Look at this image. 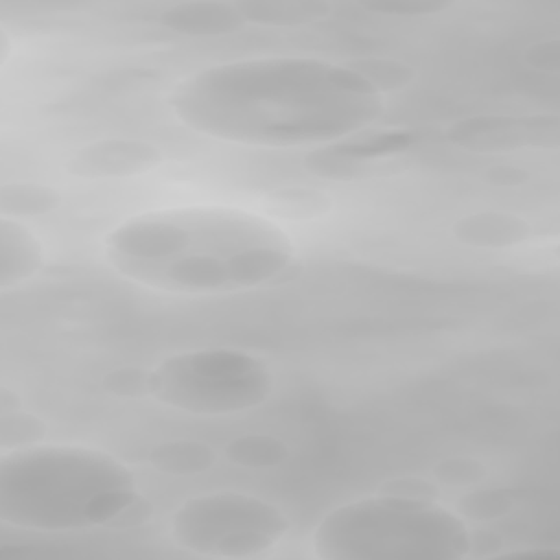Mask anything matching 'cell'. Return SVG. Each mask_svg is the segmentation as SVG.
Listing matches in <instances>:
<instances>
[{
	"label": "cell",
	"mask_w": 560,
	"mask_h": 560,
	"mask_svg": "<svg viewBox=\"0 0 560 560\" xmlns=\"http://www.w3.org/2000/svg\"><path fill=\"white\" fill-rule=\"evenodd\" d=\"M142 501L133 470L116 455L83 444H28L2 451L0 521L68 534L118 523Z\"/></svg>",
	"instance_id": "3957f363"
},
{
	"label": "cell",
	"mask_w": 560,
	"mask_h": 560,
	"mask_svg": "<svg viewBox=\"0 0 560 560\" xmlns=\"http://www.w3.org/2000/svg\"><path fill=\"white\" fill-rule=\"evenodd\" d=\"M558 120L545 116H472L451 125L448 140L468 151H510L556 144Z\"/></svg>",
	"instance_id": "52a82bcc"
},
{
	"label": "cell",
	"mask_w": 560,
	"mask_h": 560,
	"mask_svg": "<svg viewBox=\"0 0 560 560\" xmlns=\"http://www.w3.org/2000/svg\"><path fill=\"white\" fill-rule=\"evenodd\" d=\"M448 2L435 0H387V2H368L363 4L365 11L378 15H394V18H431L446 11Z\"/></svg>",
	"instance_id": "e0dca14e"
},
{
	"label": "cell",
	"mask_w": 560,
	"mask_h": 560,
	"mask_svg": "<svg viewBox=\"0 0 560 560\" xmlns=\"http://www.w3.org/2000/svg\"><path fill=\"white\" fill-rule=\"evenodd\" d=\"M245 22H256L265 26H300L308 22L324 20L330 15L332 7L326 2H289V0H247L236 2Z\"/></svg>",
	"instance_id": "7c38bea8"
},
{
	"label": "cell",
	"mask_w": 560,
	"mask_h": 560,
	"mask_svg": "<svg viewBox=\"0 0 560 560\" xmlns=\"http://www.w3.org/2000/svg\"><path fill=\"white\" fill-rule=\"evenodd\" d=\"M149 459L171 475H197L214 464V448L199 442H166L155 446Z\"/></svg>",
	"instance_id": "5bb4252c"
},
{
	"label": "cell",
	"mask_w": 560,
	"mask_h": 560,
	"mask_svg": "<svg viewBox=\"0 0 560 560\" xmlns=\"http://www.w3.org/2000/svg\"><path fill=\"white\" fill-rule=\"evenodd\" d=\"M160 22L184 35H223L238 31L245 20L236 2H182L160 13Z\"/></svg>",
	"instance_id": "30bf717a"
},
{
	"label": "cell",
	"mask_w": 560,
	"mask_h": 560,
	"mask_svg": "<svg viewBox=\"0 0 560 560\" xmlns=\"http://www.w3.org/2000/svg\"><path fill=\"white\" fill-rule=\"evenodd\" d=\"M529 223L510 212L483 210L462 217L453 225L457 241L470 247H510L529 238Z\"/></svg>",
	"instance_id": "8fae6325"
},
{
	"label": "cell",
	"mask_w": 560,
	"mask_h": 560,
	"mask_svg": "<svg viewBox=\"0 0 560 560\" xmlns=\"http://www.w3.org/2000/svg\"><path fill=\"white\" fill-rule=\"evenodd\" d=\"M477 468L479 466L472 459H448L440 468H435V470H440L435 475H440L451 486L453 483L455 486H464V483H475L483 475V472H475Z\"/></svg>",
	"instance_id": "d6986e66"
},
{
	"label": "cell",
	"mask_w": 560,
	"mask_h": 560,
	"mask_svg": "<svg viewBox=\"0 0 560 560\" xmlns=\"http://www.w3.org/2000/svg\"><path fill=\"white\" fill-rule=\"evenodd\" d=\"M46 262L39 236L20 219H0V289L9 291L33 280Z\"/></svg>",
	"instance_id": "9c48e42d"
},
{
	"label": "cell",
	"mask_w": 560,
	"mask_h": 560,
	"mask_svg": "<svg viewBox=\"0 0 560 560\" xmlns=\"http://www.w3.org/2000/svg\"><path fill=\"white\" fill-rule=\"evenodd\" d=\"M464 512L470 514V516H479V518H490V516H497L501 514V510H508L510 501L508 499H501L499 494H492L490 492H481V494H468L464 501Z\"/></svg>",
	"instance_id": "ac0fdd59"
},
{
	"label": "cell",
	"mask_w": 560,
	"mask_h": 560,
	"mask_svg": "<svg viewBox=\"0 0 560 560\" xmlns=\"http://www.w3.org/2000/svg\"><path fill=\"white\" fill-rule=\"evenodd\" d=\"M271 368L238 348H197L164 357L142 376V394L201 418L252 411L273 394Z\"/></svg>",
	"instance_id": "5b68a950"
},
{
	"label": "cell",
	"mask_w": 560,
	"mask_h": 560,
	"mask_svg": "<svg viewBox=\"0 0 560 560\" xmlns=\"http://www.w3.org/2000/svg\"><path fill=\"white\" fill-rule=\"evenodd\" d=\"M313 551L324 560H462L472 553V532L431 497L385 492L330 510Z\"/></svg>",
	"instance_id": "277c9868"
},
{
	"label": "cell",
	"mask_w": 560,
	"mask_h": 560,
	"mask_svg": "<svg viewBox=\"0 0 560 560\" xmlns=\"http://www.w3.org/2000/svg\"><path fill=\"white\" fill-rule=\"evenodd\" d=\"M42 435H44V424H42L39 418L31 416L22 409H13V411L2 413L0 438H2V448L4 451L35 444Z\"/></svg>",
	"instance_id": "2e32d148"
},
{
	"label": "cell",
	"mask_w": 560,
	"mask_h": 560,
	"mask_svg": "<svg viewBox=\"0 0 560 560\" xmlns=\"http://www.w3.org/2000/svg\"><path fill=\"white\" fill-rule=\"evenodd\" d=\"M125 280L171 295L212 298L284 278L295 241L273 219L234 206H177L131 214L103 238Z\"/></svg>",
	"instance_id": "7a4b0ae2"
},
{
	"label": "cell",
	"mask_w": 560,
	"mask_h": 560,
	"mask_svg": "<svg viewBox=\"0 0 560 560\" xmlns=\"http://www.w3.org/2000/svg\"><path fill=\"white\" fill-rule=\"evenodd\" d=\"M225 455L238 466L269 468L287 457V448L271 435H243L225 448Z\"/></svg>",
	"instance_id": "9a60e30c"
},
{
	"label": "cell",
	"mask_w": 560,
	"mask_h": 560,
	"mask_svg": "<svg viewBox=\"0 0 560 560\" xmlns=\"http://www.w3.org/2000/svg\"><path fill=\"white\" fill-rule=\"evenodd\" d=\"M11 55V46H9V33L4 28H0V63L7 66V59Z\"/></svg>",
	"instance_id": "ffe728a7"
},
{
	"label": "cell",
	"mask_w": 560,
	"mask_h": 560,
	"mask_svg": "<svg viewBox=\"0 0 560 560\" xmlns=\"http://www.w3.org/2000/svg\"><path fill=\"white\" fill-rule=\"evenodd\" d=\"M289 529L280 505L238 490L190 497L168 523L173 545L203 558H258L278 547Z\"/></svg>",
	"instance_id": "8992f818"
},
{
	"label": "cell",
	"mask_w": 560,
	"mask_h": 560,
	"mask_svg": "<svg viewBox=\"0 0 560 560\" xmlns=\"http://www.w3.org/2000/svg\"><path fill=\"white\" fill-rule=\"evenodd\" d=\"M173 116L190 131L243 147H328L385 114V90L357 68L311 55L221 61L184 77Z\"/></svg>",
	"instance_id": "6da1fadb"
},
{
	"label": "cell",
	"mask_w": 560,
	"mask_h": 560,
	"mask_svg": "<svg viewBox=\"0 0 560 560\" xmlns=\"http://www.w3.org/2000/svg\"><path fill=\"white\" fill-rule=\"evenodd\" d=\"M59 192L44 184L33 182H13L4 184L0 190V210L2 217L11 219H28L48 214L59 206Z\"/></svg>",
	"instance_id": "4fadbf2b"
},
{
	"label": "cell",
	"mask_w": 560,
	"mask_h": 560,
	"mask_svg": "<svg viewBox=\"0 0 560 560\" xmlns=\"http://www.w3.org/2000/svg\"><path fill=\"white\" fill-rule=\"evenodd\" d=\"M162 162V151L147 140L107 138L79 149L68 171L81 179H125L153 171Z\"/></svg>",
	"instance_id": "ba28073f"
}]
</instances>
